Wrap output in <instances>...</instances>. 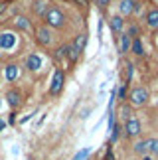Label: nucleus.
Masks as SVG:
<instances>
[{
	"instance_id": "f257e3e1",
	"label": "nucleus",
	"mask_w": 158,
	"mask_h": 160,
	"mask_svg": "<svg viewBox=\"0 0 158 160\" xmlns=\"http://www.w3.org/2000/svg\"><path fill=\"white\" fill-rule=\"evenodd\" d=\"M131 105H135V107H141V105H144L146 103V99H148V91L144 89V87H136V89H132L131 91Z\"/></svg>"
},
{
	"instance_id": "f03ea898",
	"label": "nucleus",
	"mask_w": 158,
	"mask_h": 160,
	"mask_svg": "<svg viewBox=\"0 0 158 160\" xmlns=\"http://www.w3.org/2000/svg\"><path fill=\"white\" fill-rule=\"evenodd\" d=\"M46 20H47V24H50L52 28H62L63 22H65V18H63V14L57 8H52V10L46 12Z\"/></svg>"
},
{
	"instance_id": "7ed1b4c3",
	"label": "nucleus",
	"mask_w": 158,
	"mask_h": 160,
	"mask_svg": "<svg viewBox=\"0 0 158 160\" xmlns=\"http://www.w3.org/2000/svg\"><path fill=\"white\" fill-rule=\"evenodd\" d=\"M62 87H63V71L57 69L56 73H53V81L50 85V93L52 95H57L59 91H62Z\"/></svg>"
},
{
	"instance_id": "20e7f679",
	"label": "nucleus",
	"mask_w": 158,
	"mask_h": 160,
	"mask_svg": "<svg viewBox=\"0 0 158 160\" xmlns=\"http://www.w3.org/2000/svg\"><path fill=\"white\" fill-rule=\"evenodd\" d=\"M16 46V36L10 32L0 34V50H12Z\"/></svg>"
},
{
	"instance_id": "39448f33",
	"label": "nucleus",
	"mask_w": 158,
	"mask_h": 160,
	"mask_svg": "<svg viewBox=\"0 0 158 160\" xmlns=\"http://www.w3.org/2000/svg\"><path fill=\"white\" fill-rule=\"evenodd\" d=\"M138 132H141V122L136 119H129L125 122V134L126 137H136Z\"/></svg>"
},
{
	"instance_id": "423d86ee",
	"label": "nucleus",
	"mask_w": 158,
	"mask_h": 160,
	"mask_svg": "<svg viewBox=\"0 0 158 160\" xmlns=\"http://www.w3.org/2000/svg\"><path fill=\"white\" fill-rule=\"evenodd\" d=\"M26 65H28V69H30V71H36V69H40V65H42V59H40V55H38V53H32V55H28V59H26Z\"/></svg>"
},
{
	"instance_id": "0eeeda50",
	"label": "nucleus",
	"mask_w": 158,
	"mask_h": 160,
	"mask_svg": "<svg viewBox=\"0 0 158 160\" xmlns=\"http://www.w3.org/2000/svg\"><path fill=\"white\" fill-rule=\"evenodd\" d=\"M38 42L42 46H50L52 44V34L47 32V28H40L38 30Z\"/></svg>"
},
{
	"instance_id": "6e6552de",
	"label": "nucleus",
	"mask_w": 158,
	"mask_h": 160,
	"mask_svg": "<svg viewBox=\"0 0 158 160\" xmlns=\"http://www.w3.org/2000/svg\"><path fill=\"white\" fill-rule=\"evenodd\" d=\"M146 24H148V28H152V30L158 28V8L150 10L146 14Z\"/></svg>"
},
{
	"instance_id": "1a4fd4ad",
	"label": "nucleus",
	"mask_w": 158,
	"mask_h": 160,
	"mask_svg": "<svg viewBox=\"0 0 158 160\" xmlns=\"http://www.w3.org/2000/svg\"><path fill=\"white\" fill-rule=\"evenodd\" d=\"M18 75H20V69H18L16 63L6 65V79H8V81H14V79H18Z\"/></svg>"
},
{
	"instance_id": "9d476101",
	"label": "nucleus",
	"mask_w": 158,
	"mask_h": 160,
	"mask_svg": "<svg viewBox=\"0 0 158 160\" xmlns=\"http://www.w3.org/2000/svg\"><path fill=\"white\" fill-rule=\"evenodd\" d=\"M135 6H136L135 0H121V4H119L121 14H131V12L135 10Z\"/></svg>"
},
{
	"instance_id": "9b49d317",
	"label": "nucleus",
	"mask_w": 158,
	"mask_h": 160,
	"mask_svg": "<svg viewBox=\"0 0 158 160\" xmlns=\"http://www.w3.org/2000/svg\"><path fill=\"white\" fill-rule=\"evenodd\" d=\"M131 50V36H121V44H119V52L121 53H126Z\"/></svg>"
},
{
	"instance_id": "f8f14e48",
	"label": "nucleus",
	"mask_w": 158,
	"mask_h": 160,
	"mask_svg": "<svg viewBox=\"0 0 158 160\" xmlns=\"http://www.w3.org/2000/svg\"><path fill=\"white\" fill-rule=\"evenodd\" d=\"M6 99H8L10 107H18V105H20V93H18V91H8Z\"/></svg>"
},
{
	"instance_id": "ddd939ff",
	"label": "nucleus",
	"mask_w": 158,
	"mask_h": 160,
	"mask_svg": "<svg viewBox=\"0 0 158 160\" xmlns=\"http://www.w3.org/2000/svg\"><path fill=\"white\" fill-rule=\"evenodd\" d=\"M16 26L20 28V30H28V32L32 30V24H30L28 18H24V16H18V18H16Z\"/></svg>"
},
{
	"instance_id": "4468645a",
	"label": "nucleus",
	"mask_w": 158,
	"mask_h": 160,
	"mask_svg": "<svg viewBox=\"0 0 158 160\" xmlns=\"http://www.w3.org/2000/svg\"><path fill=\"white\" fill-rule=\"evenodd\" d=\"M111 30L113 32H121V30H123V18L121 16H113L111 18Z\"/></svg>"
},
{
	"instance_id": "2eb2a0df",
	"label": "nucleus",
	"mask_w": 158,
	"mask_h": 160,
	"mask_svg": "<svg viewBox=\"0 0 158 160\" xmlns=\"http://www.w3.org/2000/svg\"><path fill=\"white\" fill-rule=\"evenodd\" d=\"M135 152H136V154H144V156H146V152H148V140L136 142L135 144Z\"/></svg>"
},
{
	"instance_id": "dca6fc26",
	"label": "nucleus",
	"mask_w": 158,
	"mask_h": 160,
	"mask_svg": "<svg viewBox=\"0 0 158 160\" xmlns=\"http://www.w3.org/2000/svg\"><path fill=\"white\" fill-rule=\"evenodd\" d=\"M131 50L135 52L136 55H144V48H142V42L138 40V38H136V40H135V42L131 44Z\"/></svg>"
},
{
	"instance_id": "f3484780",
	"label": "nucleus",
	"mask_w": 158,
	"mask_h": 160,
	"mask_svg": "<svg viewBox=\"0 0 158 160\" xmlns=\"http://www.w3.org/2000/svg\"><path fill=\"white\" fill-rule=\"evenodd\" d=\"M85 40H87L85 36H77V40H75V44H73V48H75L79 53H81V52H83V48H85Z\"/></svg>"
},
{
	"instance_id": "a211bd4d",
	"label": "nucleus",
	"mask_w": 158,
	"mask_h": 160,
	"mask_svg": "<svg viewBox=\"0 0 158 160\" xmlns=\"http://www.w3.org/2000/svg\"><path fill=\"white\" fill-rule=\"evenodd\" d=\"M65 55L71 59V61H77V58H79V52L75 50L73 46H67V52H65Z\"/></svg>"
},
{
	"instance_id": "6ab92c4d",
	"label": "nucleus",
	"mask_w": 158,
	"mask_h": 160,
	"mask_svg": "<svg viewBox=\"0 0 158 160\" xmlns=\"http://www.w3.org/2000/svg\"><path fill=\"white\" fill-rule=\"evenodd\" d=\"M148 152L158 154V140L156 138H148Z\"/></svg>"
},
{
	"instance_id": "aec40b11",
	"label": "nucleus",
	"mask_w": 158,
	"mask_h": 160,
	"mask_svg": "<svg viewBox=\"0 0 158 160\" xmlns=\"http://www.w3.org/2000/svg\"><path fill=\"white\" fill-rule=\"evenodd\" d=\"M87 156H89V148H83L81 152H77V154L73 156V160H85Z\"/></svg>"
},
{
	"instance_id": "412c9836",
	"label": "nucleus",
	"mask_w": 158,
	"mask_h": 160,
	"mask_svg": "<svg viewBox=\"0 0 158 160\" xmlns=\"http://www.w3.org/2000/svg\"><path fill=\"white\" fill-rule=\"evenodd\" d=\"M121 117L126 121V119H131V107H126V105H123L121 107Z\"/></svg>"
},
{
	"instance_id": "4be33fe9",
	"label": "nucleus",
	"mask_w": 158,
	"mask_h": 160,
	"mask_svg": "<svg viewBox=\"0 0 158 160\" xmlns=\"http://www.w3.org/2000/svg\"><path fill=\"white\" fill-rule=\"evenodd\" d=\"M132 67H135L132 63H126V85H129L131 79H132Z\"/></svg>"
},
{
	"instance_id": "5701e85b",
	"label": "nucleus",
	"mask_w": 158,
	"mask_h": 160,
	"mask_svg": "<svg viewBox=\"0 0 158 160\" xmlns=\"http://www.w3.org/2000/svg\"><path fill=\"white\" fill-rule=\"evenodd\" d=\"M65 52H67V46H63V48H59V50L56 52V58L59 59V58H63V55H65Z\"/></svg>"
},
{
	"instance_id": "b1692460",
	"label": "nucleus",
	"mask_w": 158,
	"mask_h": 160,
	"mask_svg": "<svg viewBox=\"0 0 158 160\" xmlns=\"http://www.w3.org/2000/svg\"><path fill=\"white\" fill-rule=\"evenodd\" d=\"M125 97H126V85H123L119 89V99H125Z\"/></svg>"
},
{
	"instance_id": "393cba45",
	"label": "nucleus",
	"mask_w": 158,
	"mask_h": 160,
	"mask_svg": "<svg viewBox=\"0 0 158 160\" xmlns=\"http://www.w3.org/2000/svg\"><path fill=\"white\" fill-rule=\"evenodd\" d=\"M103 160H115V156H113V150L111 148H107V154H105V158Z\"/></svg>"
},
{
	"instance_id": "a878e982",
	"label": "nucleus",
	"mask_w": 158,
	"mask_h": 160,
	"mask_svg": "<svg viewBox=\"0 0 158 160\" xmlns=\"http://www.w3.org/2000/svg\"><path fill=\"white\" fill-rule=\"evenodd\" d=\"M44 4L46 2H38V4H36V12H44Z\"/></svg>"
},
{
	"instance_id": "bb28decb",
	"label": "nucleus",
	"mask_w": 158,
	"mask_h": 160,
	"mask_svg": "<svg viewBox=\"0 0 158 160\" xmlns=\"http://www.w3.org/2000/svg\"><path fill=\"white\" fill-rule=\"evenodd\" d=\"M95 2H97V4H99V6H101V8H105V6L109 4V0H95Z\"/></svg>"
},
{
	"instance_id": "cd10ccee",
	"label": "nucleus",
	"mask_w": 158,
	"mask_h": 160,
	"mask_svg": "<svg viewBox=\"0 0 158 160\" xmlns=\"http://www.w3.org/2000/svg\"><path fill=\"white\" fill-rule=\"evenodd\" d=\"M129 34H131V36H136V34H138V28H136V26H132V28L129 30Z\"/></svg>"
},
{
	"instance_id": "c85d7f7f",
	"label": "nucleus",
	"mask_w": 158,
	"mask_h": 160,
	"mask_svg": "<svg viewBox=\"0 0 158 160\" xmlns=\"http://www.w3.org/2000/svg\"><path fill=\"white\" fill-rule=\"evenodd\" d=\"M6 128V122H4V119H0V131H4Z\"/></svg>"
},
{
	"instance_id": "c756f323",
	"label": "nucleus",
	"mask_w": 158,
	"mask_h": 160,
	"mask_svg": "<svg viewBox=\"0 0 158 160\" xmlns=\"http://www.w3.org/2000/svg\"><path fill=\"white\" fill-rule=\"evenodd\" d=\"M6 10V2H0V12H4Z\"/></svg>"
},
{
	"instance_id": "7c9ffc66",
	"label": "nucleus",
	"mask_w": 158,
	"mask_h": 160,
	"mask_svg": "<svg viewBox=\"0 0 158 160\" xmlns=\"http://www.w3.org/2000/svg\"><path fill=\"white\" fill-rule=\"evenodd\" d=\"M75 2H79V4H87V0H75Z\"/></svg>"
},
{
	"instance_id": "2f4dec72",
	"label": "nucleus",
	"mask_w": 158,
	"mask_h": 160,
	"mask_svg": "<svg viewBox=\"0 0 158 160\" xmlns=\"http://www.w3.org/2000/svg\"><path fill=\"white\" fill-rule=\"evenodd\" d=\"M142 160H152V158H150V156H142Z\"/></svg>"
},
{
	"instance_id": "473e14b6",
	"label": "nucleus",
	"mask_w": 158,
	"mask_h": 160,
	"mask_svg": "<svg viewBox=\"0 0 158 160\" xmlns=\"http://www.w3.org/2000/svg\"><path fill=\"white\" fill-rule=\"evenodd\" d=\"M0 105H2V103H0Z\"/></svg>"
}]
</instances>
